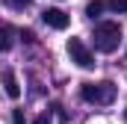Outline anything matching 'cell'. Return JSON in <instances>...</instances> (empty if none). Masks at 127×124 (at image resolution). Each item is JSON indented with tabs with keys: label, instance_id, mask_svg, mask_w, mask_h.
I'll return each instance as SVG.
<instances>
[{
	"label": "cell",
	"instance_id": "obj_4",
	"mask_svg": "<svg viewBox=\"0 0 127 124\" xmlns=\"http://www.w3.org/2000/svg\"><path fill=\"white\" fill-rule=\"evenodd\" d=\"M41 21L50 27V30H65L68 24H71V18H68V12L62 9H56V6H50V9H44L41 12Z\"/></svg>",
	"mask_w": 127,
	"mask_h": 124
},
{
	"label": "cell",
	"instance_id": "obj_7",
	"mask_svg": "<svg viewBox=\"0 0 127 124\" xmlns=\"http://www.w3.org/2000/svg\"><path fill=\"white\" fill-rule=\"evenodd\" d=\"M106 6H109L115 15H127V0H109Z\"/></svg>",
	"mask_w": 127,
	"mask_h": 124
},
{
	"label": "cell",
	"instance_id": "obj_5",
	"mask_svg": "<svg viewBox=\"0 0 127 124\" xmlns=\"http://www.w3.org/2000/svg\"><path fill=\"white\" fill-rule=\"evenodd\" d=\"M3 92H6V97H12V100L21 97V86H18L15 71H6V74H3Z\"/></svg>",
	"mask_w": 127,
	"mask_h": 124
},
{
	"label": "cell",
	"instance_id": "obj_1",
	"mask_svg": "<svg viewBox=\"0 0 127 124\" xmlns=\"http://www.w3.org/2000/svg\"><path fill=\"white\" fill-rule=\"evenodd\" d=\"M92 38H95V47L100 53H115L118 44H121V27L115 21H103V24L95 27V35Z\"/></svg>",
	"mask_w": 127,
	"mask_h": 124
},
{
	"label": "cell",
	"instance_id": "obj_11",
	"mask_svg": "<svg viewBox=\"0 0 127 124\" xmlns=\"http://www.w3.org/2000/svg\"><path fill=\"white\" fill-rule=\"evenodd\" d=\"M32 124H50V112H41V115H38Z\"/></svg>",
	"mask_w": 127,
	"mask_h": 124
},
{
	"label": "cell",
	"instance_id": "obj_3",
	"mask_svg": "<svg viewBox=\"0 0 127 124\" xmlns=\"http://www.w3.org/2000/svg\"><path fill=\"white\" fill-rule=\"evenodd\" d=\"M68 56L71 62H77L80 68H95V56H92V50L83 44V38H68Z\"/></svg>",
	"mask_w": 127,
	"mask_h": 124
},
{
	"label": "cell",
	"instance_id": "obj_10",
	"mask_svg": "<svg viewBox=\"0 0 127 124\" xmlns=\"http://www.w3.org/2000/svg\"><path fill=\"white\" fill-rule=\"evenodd\" d=\"M6 3H9L12 9H24V6H30L32 0H6Z\"/></svg>",
	"mask_w": 127,
	"mask_h": 124
},
{
	"label": "cell",
	"instance_id": "obj_9",
	"mask_svg": "<svg viewBox=\"0 0 127 124\" xmlns=\"http://www.w3.org/2000/svg\"><path fill=\"white\" fill-rule=\"evenodd\" d=\"M12 124H27L24 121V109H12Z\"/></svg>",
	"mask_w": 127,
	"mask_h": 124
},
{
	"label": "cell",
	"instance_id": "obj_2",
	"mask_svg": "<svg viewBox=\"0 0 127 124\" xmlns=\"http://www.w3.org/2000/svg\"><path fill=\"white\" fill-rule=\"evenodd\" d=\"M80 97L86 100V103H97V106H106V103H112L115 100V86L112 83H83L80 86Z\"/></svg>",
	"mask_w": 127,
	"mask_h": 124
},
{
	"label": "cell",
	"instance_id": "obj_8",
	"mask_svg": "<svg viewBox=\"0 0 127 124\" xmlns=\"http://www.w3.org/2000/svg\"><path fill=\"white\" fill-rule=\"evenodd\" d=\"M3 35H6V38H3V50H9V47H12V38H9V35H12V27H3Z\"/></svg>",
	"mask_w": 127,
	"mask_h": 124
},
{
	"label": "cell",
	"instance_id": "obj_12",
	"mask_svg": "<svg viewBox=\"0 0 127 124\" xmlns=\"http://www.w3.org/2000/svg\"><path fill=\"white\" fill-rule=\"evenodd\" d=\"M124 121H127V109H124Z\"/></svg>",
	"mask_w": 127,
	"mask_h": 124
},
{
	"label": "cell",
	"instance_id": "obj_6",
	"mask_svg": "<svg viewBox=\"0 0 127 124\" xmlns=\"http://www.w3.org/2000/svg\"><path fill=\"white\" fill-rule=\"evenodd\" d=\"M103 9H106V3H103V0H89V3H86V15H89L92 21L103 15Z\"/></svg>",
	"mask_w": 127,
	"mask_h": 124
}]
</instances>
